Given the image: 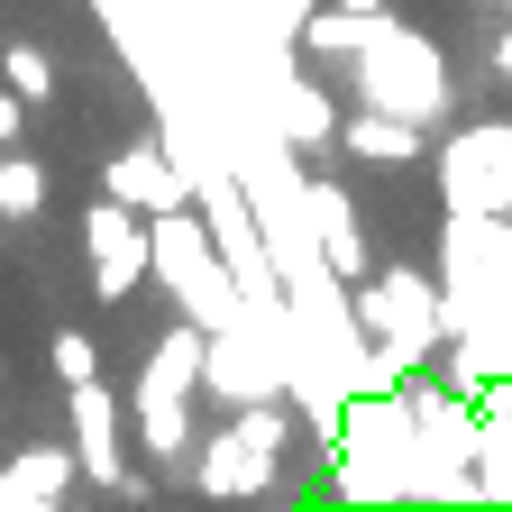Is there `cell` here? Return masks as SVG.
<instances>
[{"mask_svg": "<svg viewBox=\"0 0 512 512\" xmlns=\"http://www.w3.org/2000/svg\"><path fill=\"white\" fill-rule=\"evenodd\" d=\"M421 138H430L421 119H394V110H375V101H366L357 119H339V147H348L357 165H412Z\"/></svg>", "mask_w": 512, "mask_h": 512, "instance_id": "obj_17", "label": "cell"}, {"mask_svg": "<svg viewBox=\"0 0 512 512\" xmlns=\"http://www.w3.org/2000/svg\"><path fill=\"white\" fill-rule=\"evenodd\" d=\"M256 92H266V110H256V119H266L293 156L339 147V110H330V92H320V83H302V74H284V64H266V74H256Z\"/></svg>", "mask_w": 512, "mask_h": 512, "instance_id": "obj_12", "label": "cell"}, {"mask_svg": "<svg viewBox=\"0 0 512 512\" xmlns=\"http://www.w3.org/2000/svg\"><path fill=\"white\" fill-rule=\"evenodd\" d=\"M192 394H202V320H174V330L147 348V366H138V394H128L156 467L192 458Z\"/></svg>", "mask_w": 512, "mask_h": 512, "instance_id": "obj_6", "label": "cell"}, {"mask_svg": "<svg viewBox=\"0 0 512 512\" xmlns=\"http://www.w3.org/2000/svg\"><path fill=\"white\" fill-rule=\"evenodd\" d=\"M64 412H74V467L110 494H128L138 476H128V439H119V394H101V375L92 384H64Z\"/></svg>", "mask_w": 512, "mask_h": 512, "instance_id": "obj_11", "label": "cell"}, {"mask_svg": "<svg viewBox=\"0 0 512 512\" xmlns=\"http://www.w3.org/2000/svg\"><path fill=\"white\" fill-rule=\"evenodd\" d=\"M476 503H512V375L476 394Z\"/></svg>", "mask_w": 512, "mask_h": 512, "instance_id": "obj_16", "label": "cell"}, {"mask_svg": "<svg viewBox=\"0 0 512 512\" xmlns=\"http://www.w3.org/2000/svg\"><path fill=\"white\" fill-rule=\"evenodd\" d=\"M101 192L156 220V211H183V202H192V174L174 165V147H119L110 174H101Z\"/></svg>", "mask_w": 512, "mask_h": 512, "instance_id": "obj_13", "label": "cell"}, {"mask_svg": "<svg viewBox=\"0 0 512 512\" xmlns=\"http://www.w3.org/2000/svg\"><path fill=\"white\" fill-rule=\"evenodd\" d=\"M0 83H10V92H19V101L37 110V101L55 92V64H46L37 46H0Z\"/></svg>", "mask_w": 512, "mask_h": 512, "instance_id": "obj_20", "label": "cell"}, {"mask_svg": "<svg viewBox=\"0 0 512 512\" xmlns=\"http://www.w3.org/2000/svg\"><path fill=\"white\" fill-rule=\"evenodd\" d=\"M74 448H19L10 467H0V512H55L74 494Z\"/></svg>", "mask_w": 512, "mask_h": 512, "instance_id": "obj_14", "label": "cell"}, {"mask_svg": "<svg viewBox=\"0 0 512 512\" xmlns=\"http://www.w3.org/2000/svg\"><path fill=\"white\" fill-rule=\"evenodd\" d=\"M348 64H357V92H366L375 110H394V119L439 128V110L458 101V92H448V64H439V46H430V37H412L394 10H375V19H366V46H357Z\"/></svg>", "mask_w": 512, "mask_h": 512, "instance_id": "obj_3", "label": "cell"}, {"mask_svg": "<svg viewBox=\"0 0 512 512\" xmlns=\"http://www.w3.org/2000/svg\"><path fill=\"white\" fill-rule=\"evenodd\" d=\"M439 202L448 211H512V119H467L439 147Z\"/></svg>", "mask_w": 512, "mask_h": 512, "instance_id": "obj_9", "label": "cell"}, {"mask_svg": "<svg viewBox=\"0 0 512 512\" xmlns=\"http://www.w3.org/2000/svg\"><path fill=\"white\" fill-rule=\"evenodd\" d=\"M275 458H284V403H238L229 430H211L192 448V485L211 503H256L275 485Z\"/></svg>", "mask_w": 512, "mask_h": 512, "instance_id": "obj_8", "label": "cell"}, {"mask_svg": "<svg viewBox=\"0 0 512 512\" xmlns=\"http://www.w3.org/2000/svg\"><path fill=\"white\" fill-rule=\"evenodd\" d=\"M46 366H55V384H92V375H101V348H92L83 330H64V339L46 348Z\"/></svg>", "mask_w": 512, "mask_h": 512, "instance_id": "obj_21", "label": "cell"}, {"mask_svg": "<svg viewBox=\"0 0 512 512\" xmlns=\"http://www.w3.org/2000/svg\"><path fill=\"white\" fill-rule=\"evenodd\" d=\"M83 247H92V293L101 302H128L147 275V211H128V202H101L83 211Z\"/></svg>", "mask_w": 512, "mask_h": 512, "instance_id": "obj_10", "label": "cell"}, {"mask_svg": "<svg viewBox=\"0 0 512 512\" xmlns=\"http://www.w3.org/2000/svg\"><path fill=\"white\" fill-rule=\"evenodd\" d=\"M147 275L183 302V320H202V330H220V320L247 311V293H238L229 266H220V238H211L202 202H183V211H156V220H147Z\"/></svg>", "mask_w": 512, "mask_h": 512, "instance_id": "obj_2", "label": "cell"}, {"mask_svg": "<svg viewBox=\"0 0 512 512\" xmlns=\"http://www.w3.org/2000/svg\"><path fill=\"white\" fill-rule=\"evenodd\" d=\"M348 311H357V330H366L375 348H394V357H403V375L430 366V357L448 348L439 284H421L412 266H375V275H357V284H348Z\"/></svg>", "mask_w": 512, "mask_h": 512, "instance_id": "obj_7", "label": "cell"}, {"mask_svg": "<svg viewBox=\"0 0 512 512\" xmlns=\"http://www.w3.org/2000/svg\"><path fill=\"white\" fill-rule=\"evenodd\" d=\"M330 467H339V494L348 503H412L421 494V439H412V412H403V384L348 394Z\"/></svg>", "mask_w": 512, "mask_h": 512, "instance_id": "obj_1", "label": "cell"}, {"mask_svg": "<svg viewBox=\"0 0 512 512\" xmlns=\"http://www.w3.org/2000/svg\"><path fill=\"white\" fill-rule=\"evenodd\" d=\"M311 55H357L366 46V10H339V0H330V10H302V28H293Z\"/></svg>", "mask_w": 512, "mask_h": 512, "instance_id": "obj_18", "label": "cell"}, {"mask_svg": "<svg viewBox=\"0 0 512 512\" xmlns=\"http://www.w3.org/2000/svg\"><path fill=\"white\" fill-rule=\"evenodd\" d=\"M311 238H320V266H330L339 284L366 275V229H357L348 183H311Z\"/></svg>", "mask_w": 512, "mask_h": 512, "instance_id": "obj_15", "label": "cell"}, {"mask_svg": "<svg viewBox=\"0 0 512 512\" xmlns=\"http://www.w3.org/2000/svg\"><path fill=\"white\" fill-rule=\"evenodd\" d=\"M28 211H46V165L0 147V220H28Z\"/></svg>", "mask_w": 512, "mask_h": 512, "instance_id": "obj_19", "label": "cell"}, {"mask_svg": "<svg viewBox=\"0 0 512 512\" xmlns=\"http://www.w3.org/2000/svg\"><path fill=\"white\" fill-rule=\"evenodd\" d=\"M339 10H366V19H375V10H394V0H339Z\"/></svg>", "mask_w": 512, "mask_h": 512, "instance_id": "obj_24", "label": "cell"}, {"mask_svg": "<svg viewBox=\"0 0 512 512\" xmlns=\"http://www.w3.org/2000/svg\"><path fill=\"white\" fill-rule=\"evenodd\" d=\"M19 128H28V101H19L10 83H0V147H19Z\"/></svg>", "mask_w": 512, "mask_h": 512, "instance_id": "obj_22", "label": "cell"}, {"mask_svg": "<svg viewBox=\"0 0 512 512\" xmlns=\"http://www.w3.org/2000/svg\"><path fill=\"white\" fill-rule=\"evenodd\" d=\"M494 74H512V28H503V37H494Z\"/></svg>", "mask_w": 512, "mask_h": 512, "instance_id": "obj_23", "label": "cell"}, {"mask_svg": "<svg viewBox=\"0 0 512 512\" xmlns=\"http://www.w3.org/2000/svg\"><path fill=\"white\" fill-rule=\"evenodd\" d=\"M512 302V211H448L439 229V320L467 330L476 311Z\"/></svg>", "mask_w": 512, "mask_h": 512, "instance_id": "obj_5", "label": "cell"}, {"mask_svg": "<svg viewBox=\"0 0 512 512\" xmlns=\"http://www.w3.org/2000/svg\"><path fill=\"white\" fill-rule=\"evenodd\" d=\"M403 412L421 439V494L412 503H476V394L467 384H421V366L403 375Z\"/></svg>", "mask_w": 512, "mask_h": 512, "instance_id": "obj_4", "label": "cell"}]
</instances>
